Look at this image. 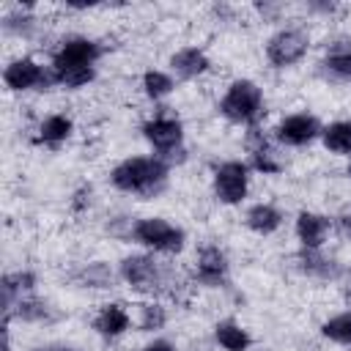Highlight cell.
<instances>
[{"mask_svg":"<svg viewBox=\"0 0 351 351\" xmlns=\"http://www.w3.org/2000/svg\"><path fill=\"white\" fill-rule=\"evenodd\" d=\"M173 167L156 154H129L107 170V184L112 192L134 200H156L170 186Z\"/></svg>","mask_w":351,"mask_h":351,"instance_id":"1","label":"cell"},{"mask_svg":"<svg viewBox=\"0 0 351 351\" xmlns=\"http://www.w3.org/2000/svg\"><path fill=\"white\" fill-rule=\"evenodd\" d=\"M118 277H121V285L129 293H134L137 299H145V296L167 299L176 293V288L184 285L176 271V263H170V258H159L145 250H132V252L121 255Z\"/></svg>","mask_w":351,"mask_h":351,"instance_id":"2","label":"cell"},{"mask_svg":"<svg viewBox=\"0 0 351 351\" xmlns=\"http://www.w3.org/2000/svg\"><path fill=\"white\" fill-rule=\"evenodd\" d=\"M217 115L239 129H255L266 118V90L252 77H233L217 99Z\"/></svg>","mask_w":351,"mask_h":351,"instance_id":"3","label":"cell"},{"mask_svg":"<svg viewBox=\"0 0 351 351\" xmlns=\"http://www.w3.org/2000/svg\"><path fill=\"white\" fill-rule=\"evenodd\" d=\"M140 137L145 140L151 154L165 159L170 167L184 165L189 156L186 154V126L170 107H159L151 115H145L140 123Z\"/></svg>","mask_w":351,"mask_h":351,"instance_id":"4","label":"cell"},{"mask_svg":"<svg viewBox=\"0 0 351 351\" xmlns=\"http://www.w3.org/2000/svg\"><path fill=\"white\" fill-rule=\"evenodd\" d=\"M129 244H134L137 250L154 252L159 258H178L186 250L189 236H186V228L173 222L170 217L143 214V217H134Z\"/></svg>","mask_w":351,"mask_h":351,"instance_id":"5","label":"cell"},{"mask_svg":"<svg viewBox=\"0 0 351 351\" xmlns=\"http://www.w3.org/2000/svg\"><path fill=\"white\" fill-rule=\"evenodd\" d=\"M313 47V33L304 25L285 22L280 27H271V33L263 38V60L274 71H293L310 58Z\"/></svg>","mask_w":351,"mask_h":351,"instance_id":"6","label":"cell"},{"mask_svg":"<svg viewBox=\"0 0 351 351\" xmlns=\"http://www.w3.org/2000/svg\"><path fill=\"white\" fill-rule=\"evenodd\" d=\"M211 197L225 208H239L252 192V170L244 159H219L211 167Z\"/></svg>","mask_w":351,"mask_h":351,"instance_id":"7","label":"cell"},{"mask_svg":"<svg viewBox=\"0 0 351 351\" xmlns=\"http://www.w3.org/2000/svg\"><path fill=\"white\" fill-rule=\"evenodd\" d=\"M0 77H3V88L8 93H14V96L44 93V90H52L55 88L49 63L47 60H38L36 55H27V52L8 58Z\"/></svg>","mask_w":351,"mask_h":351,"instance_id":"8","label":"cell"},{"mask_svg":"<svg viewBox=\"0 0 351 351\" xmlns=\"http://www.w3.org/2000/svg\"><path fill=\"white\" fill-rule=\"evenodd\" d=\"M230 255L217 241H203L189 263V282L206 291H225L230 288Z\"/></svg>","mask_w":351,"mask_h":351,"instance_id":"9","label":"cell"},{"mask_svg":"<svg viewBox=\"0 0 351 351\" xmlns=\"http://www.w3.org/2000/svg\"><path fill=\"white\" fill-rule=\"evenodd\" d=\"M107 55V44L88 33H66L60 36L47 55L49 69H71V66H99Z\"/></svg>","mask_w":351,"mask_h":351,"instance_id":"10","label":"cell"},{"mask_svg":"<svg viewBox=\"0 0 351 351\" xmlns=\"http://www.w3.org/2000/svg\"><path fill=\"white\" fill-rule=\"evenodd\" d=\"M324 132V121L310 112V110H296V112H285L277 118V123L269 129L271 140L282 148V151H302L310 148L313 143L321 140Z\"/></svg>","mask_w":351,"mask_h":351,"instance_id":"11","label":"cell"},{"mask_svg":"<svg viewBox=\"0 0 351 351\" xmlns=\"http://www.w3.org/2000/svg\"><path fill=\"white\" fill-rule=\"evenodd\" d=\"M244 162L250 165L252 176H263V178H277L285 173V156L282 148L271 140L269 132H263L261 126L255 129H244Z\"/></svg>","mask_w":351,"mask_h":351,"instance_id":"12","label":"cell"},{"mask_svg":"<svg viewBox=\"0 0 351 351\" xmlns=\"http://www.w3.org/2000/svg\"><path fill=\"white\" fill-rule=\"evenodd\" d=\"M293 269L310 280V282H321V285H340L346 277H348V266L335 255L329 252L326 247L324 250H296L293 252Z\"/></svg>","mask_w":351,"mask_h":351,"instance_id":"13","label":"cell"},{"mask_svg":"<svg viewBox=\"0 0 351 351\" xmlns=\"http://www.w3.org/2000/svg\"><path fill=\"white\" fill-rule=\"evenodd\" d=\"M291 228H293V239L302 250H324L329 244V239L335 236L337 222H335V217H329L324 211L299 208L293 214Z\"/></svg>","mask_w":351,"mask_h":351,"instance_id":"14","label":"cell"},{"mask_svg":"<svg viewBox=\"0 0 351 351\" xmlns=\"http://www.w3.org/2000/svg\"><path fill=\"white\" fill-rule=\"evenodd\" d=\"M90 329H93V335H99L107 343H115V340L126 337L134 329L132 307L118 302V299H107V302L96 304V310L90 315Z\"/></svg>","mask_w":351,"mask_h":351,"instance_id":"15","label":"cell"},{"mask_svg":"<svg viewBox=\"0 0 351 351\" xmlns=\"http://www.w3.org/2000/svg\"><path fill=\"white\" fill-rule=\"evenodd\" d=\"M211 69H214V60L203 44H184L167 55V71L178 82H197L206 74H211Z\"/></svg>","mask_w":351,"mask_h":351,"instance_id":"16","label":"cell"},{"mask_svg":"<svg viewBox=\"0 0 351 351\" xmlns=\"http://www.w3.org/2000/svg\"><path fill=\"white\" fill-rule=\"evenodd\" d=\"M0 30L5 38L11 41H22V44H33L41 41L44 36V19L38 16L36 5H8L0 14Z\"/></svg>","mask_w":351,"mask_h":351,"instance_id":"17","label":"cell"},{"mask_svg":"<svg viewBox=\"0 0 351 351\" xmlns=\"http://www.w3.org/2000/svg\"><path fill=\"white\" fill-rule=\"evenodd\" d=\"M74 132H77L74 115L66 110H52V112L38 118V123L33 129V145L47 148V151H58L74 137Z\"/></svg>","mask_w":351,"mask_h":351,"instance_id":"18","label":"cell"},{"mask_svg":"<svg viewBox=\"0 0 351 351\" xmlns=\"http://www.w3.org/2000/svg\"><path fill=\"white\" fill-rule=\"evenodd\" d=\"M71 282L82 291H90V293H107L112 291L115 285H121V277H118V263H110L104 258H90V261H82L77 263V269L71 271Z\"/></svg>","mask_w":351,"mask_h":351,"instance_id":"19","label":"cell"},{"mask_svg":"<svg viewBox=\"0 0 351 351\" xmlns=\"http://www.w3.org/2000/svg\"><path fill=\"white\" fill-rule=\"evenodd\" d=\"M241 225L252 233V236H261V239H269V236H277L285 225V211L274 203V200H252L244 206V214H241Z\"/></svg>","mask_w":351,"mask_h":351,"instance_id":"20","label":"cell"},{"mask_svg":"<svg viewBox=\"0 0 351 351\" xmlns=\"http://www.w3.org/2000/svg\"><path fill=\"white\" fill-rule=\"evenodd\" d=\"M3 321H5V326H11V321H19L25 326H49L58 321V313L44 296L30 293V296H22L11 310H5Z\"/></svg>","mask_w":351,"mask_h":351,"instance_id":"21","label":"cell"},{"mask_svg":"<svg viewBox=\"0 0 351 351\" xmlns=\"http://www.w3.org/2000/svg\"><path fill=\"white\" fill-rule=\"evenodd\" d=\"M132 318H134V329L143 335H162L170 324V304L162 296H145L137 299L132 304Z\"/></svg>","mask_w":351,"mask_h":351,"instance_id":"22","label":"cell"},{"mask_svg":"<svg viewBox=\"0 0 351 351\" xmlns=\"http://www.w3.org/2000/svg\"><path fill=\"white\" fill-rule=\"evenodd\" d=\"M211 340H214V346L219 351H252V346H255L252 332L241 321H236V318H219V321H214Z\"/></svg>","mask_w":351,"mask_h":351,"instance_id":"23","label":"cell"},{"mask_svg":"<svg viewBox=\"0 0 351 351\" xmlns=\"http://www.w3.org/2000/svg\"><path fill=\"white\" fill-rule=\"evenodd\" d=\"M137 88H140V93H143L145 101L162 104V101H167V99L176 93L178 80H176L167 69H162V66H148V69H143Z\"/></svg>","mask_w":351,"mask_h":351,"instance_id":"24","label":"cell"},{"mask_svg":"<svg viewBox=\"0 0 351 351\" xmlns=\"http://www.w3.org/2000/svg\"><path fill=\"white\" fill-rule=\"evenodd\" d=\"M0 288H3V313H5L22 296H30V293L38 291V274H36V269H27V266L11 269V271L3 274V285Z\"/></svg>","mask_w":351,"mask_h":351,"instance_id":"25","label":"cell"},{"mask_svg":"<svg viewBox=\"0 0 351 351\" xmlns=\"http://www.w3.org/2000/svg\"><path fill=\"white\" fill-rule=\"evenodd\" d=\"M315 71L326 82L351 85V47H346V49H321V58L315 60Z\"/></svg>","mask_w":351,"mask_h":351,"instance_id":"26","label":"cell"},{"mask_svg":"<svg viewBox=\"0 0 351 351\" xmlns=\"http://www.w3.org/2000/svg\"><path fill=\"white\" fill-rule=\"evenodd\" d=\"M318 143L324 145L326 154L348 159L351 156V118H337V121L324 123V132H321Z\"/></svg>","mask_w":351,"mask_h":351,"instance_id":"27","label":"cell"},{"mask_svg":"<svg viewBox=\"0 0 351 351\" xmlns=\"http://www.w3.org/2000/svg\"><path fill=\"white\" fill-rule=\"evenodd\" d=\"M318 335H321L326 343H332V346L351 348V307L326 315V318L318 324Z\"/></svg>","mask_w":351,"mask_h":351,"instance_id":"28","label":"cell"},{"mask_svg":"<svg viewBox=\"0 0 351 351\" xmlns=\"http://www.w3.org/2000/svg\"><path fill=\"white\" fill-rule=\"evenodd\" d=\"M247 11H250V14H255V19H258V22L271 25V27L285 25V16H288V5H285V3H271V0L252 3Z\"/></svg>","mask_w":351,"mask_h":351,"instance_id":"29","label":"cell"},{"mask_svg":"<svg viewBox=\"0 0 351 351\" xmlns=\"http://www.w3.org/2000/svg\"><path fill=\"white\" fill-rule=\"evenodd\" d=\"M93 200H96V189H93V184L85 181V184H80V186L71 189V195H69V211L77 214V217H82V214H88L93 208Z\"/></svg>","mask_w":351,"mask_h":351,"instance_id":"30","label":"cell"},{"mask_svg":"<svg viewBox=\"0 0 351 351\" xmlns=\"http://www.w3.org/2000/svg\"><path fill=\"white\" fill-rule=\"evenodd\" d=\"M302 11L313 19H332L340 14V3H332V0H307L302 5Z\"/></svg>","mask_w":351,"mask_h":351,"instance_id":"31","label":"cell"},{"mask_svg":"<svg viewBox=\"0 0 351 351\" xmlns=\"http://www.w3.org/2000/svg\"><path fill=\"white\" fill-rule=\"evenodd\" d=\"M208 11H211L214 22H239V16L244 14V8L230 5V3H214Z\"/></svg>","mask_w":351,"mask_h":351,"instance_id":"32","label":"cell"},{"mask_svg":"<svg viewBox=\"0 0 351 351\" xmlns=\"http://www.w3.org/2000/svg\"><path fill=\"white\" fill-rule=\"evenodd\" d=\"M140 351H181V348H178V343H176L173 337H167V335H151V337L140 346Z\"/></svg>","mask_w":351,"mask_h":351,"instance_id":"33","label":"cell"},{"mask_svg":"<svg viewBox=\"0 0 351 351\" xmlns=\"http://www.w3.org/2000/svg\"><path fill=\"white\" fill-rule=\"evenodd\" d=\"M27 351H80V348L71 343H41V346H33Z\"/></svg>","mask_w":351,"mask_h":351,"instance_id":"34","label":"cell"},{"mask_svg":"<svg viewBox=\"0 0 351 351\" xmlns=\"http://www.w3.org/2000/svg\"><path fill=\"white\" fill-rule=\"evenodd\" d=\"M340 293H343V302H346V307H351V271H348V277L340 282Z\"/></svg>","mask_w":351,"mask_h":351,"instance_id":"35","label":"cell"},{"mask_svg":"<svg viewBox=\"0 0 351 351\" xmlns=\"http://www.w3.org/2000/svg\"><path fill=\"white\" fill-rule=\"evenodd\" d=\"M335 222H337V228H340L346 236H351V211H348V214H343V217H340V219H335Z\"/></svg>","mask_w":351,"mask_h":351,"instance_id":"36","label":"cell"},{"mask_svg":"<svg viewBox=\"0 0 351 351\" xmlns=\"http://www.w3.org/2000/svg\"><path fill=\"white\" fill-rule=\"evenodd\" d=\"M343 176L348 178V184H351V156L346 159V167H343Z\"/></svg>","mask_w":351,"mask_h":351,"instance_id":"37","label":"cell"},{"mask_svg":"<svg viewBox=\"0 0 351 351\" xmlns=\"http://www.w3.org/2000/svg\"><path fill=\"white\" fill-rule=\"evenodd\" d=\"M346 351H351V348H346Z\"/></svg>","mask_w":351,"mask_h":351,"instance_id":"38","label":"cell"}]
</instances>
